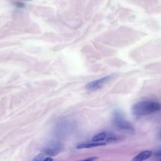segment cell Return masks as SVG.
<instances>
[{
  "label": "cell",
  "mask_w": 161,
  "mask_h": 161,
  "mask_svg": "<svg viewBox=\"0 0 161 161\" xmlns=\"http://www.w3.org/2000/svg\"><path fill=\"white\" fill-rule=\"evenodd\" d=\"M161 110V103L154 101H141L132 106V113L136 116L147 115Z\"/></svg>",
  "instance_id": "6da1fadb"
},
{
  "label": "cell",
  "mask_w": 161,
  "mask_h": 161,
  "mask_svg": "<svg viewBox=\"0 0 161 161\" xmlns=\"http://www.w3.org/2000/svg\"><path fill=\"white\" fill-rule=\"evenodd\" d=\"M113 122L115 126L119 129L132 133L135 131L133 125L129 121L125 120L119 112H115L113 115Z\"/></svg>",
  "instance_id": "7a4b0ae2"
},
{
  "label": "cell",
  "mask_w": 161,
  "mask_h": 161,
  "mask_svg": "<svg viewBox=\"0 0 161 161\" xmlns=\"http://www.w3.org/2000/svg\"><path fill=\"white\" fill-rule=\"evenodd\" d=\"M115 76V74H110L99 79L93 81L86 84V89L89 91H96L97 89H100L104 84L113 79Z\"/></svg>",
  "instance_id": "3957f363"
},
{
  "label": "cell",
  "mask_w": 161,
  "mask_h": 161,
  "mask_svg": "<svg viewBox=\"0 0 161 161\" xmlns=\"http://www.w3.org/2000/svg\"><path fill=\"white\" fill-rule=\"evenodd\" d=\"M62 146L59 142L53 141L43 149V152L46 155L56 156L59 154L62 150Z\"/></svg>",
  "instance_id": "277c9868"
},
{
  "label": "cell",
  "mask_w": 161,
  "mask_h": 161,
  "mask_svg": "<svg viewBox=\"0 0 161 161\" xmlns=\"http://www.w3.org/2000/svg\"><path fill=\"white\" fill-rule=\"evenodd\" d=\"M152 152L150 150H145L140 152L138 155H137L133 159L132 161H144L151 157Z\"/></svg>",
  "instance_id": "5b68a950"
},
{
  "label": "cell",
  "mask_w": 161,
  "mask_h": 161,
  "mask_svg": "<svg viewBox=\"0 0 161 161\" xmlns=\"http://www.w3.org/2000/svg\"><path fill=\"white\" fill-rule=\"evenodd\" d=\"M106 145V143L104 142H98V143H93V144H83L78 145L77 146V149H89V148H93V147H97L100 146H104Z\"/></svg>",
  "instance_id": "8992f818"
},
{
  "label": "cell",
  "mask_w": 161,
  "mask_h": 161,
  "mask_svg": "<svg viewBox=\"0 0 161 161\" xmlns=\"http://www.w3.org/2000/svg\"><path fill=\"white\" fill-rule=\"evenodd\" d=\"M106 135V133H98L96 135H95L93 138H92V141H94V142H98V141H101V140H103L105 139Z\"/></svg>",
  "instance_id": "52a82bcc"
},
{
  "label": "cell",
  "mask_w": 161,
  "mask_h": 161,
  "mask_svg": "<svg viewBox=\"0 0 161 161\" xmlns=\"http://www.w3.org/2000/svg\"><path fill=\"white\" fill-rule=\"evenodd\" d=\"M46 155L44 154H39L33 159V161H44L46 158Z\"/></svg>",
  "instance_id": "ba28073f"
},
{
  "label": "cell",
  "mask_w": 161,
  "mask_h": 161,
  "mask_svg": "<svg viewBox=\"0 0 161 161\" xmlns=\"http://www.w3.org/2000/svg\"><path fill=\"white\" fill-rule=\"evenodd\" d=\"M118 138L117 137H116L115 136H111L110 137L106 139V142H115L118 140Z\"/></svg>",
  "instance_id": "9c48e42d"
},
{
  "label": "cell",
  "mask_w": 161,
  "mask_h": 161,
  "mask_svg": "<svg viewBox=\"0 0 161 161\" xmlns=\"http://www.w3.org/2000/svg\"><path fill=\"white\" fill-rule=\"evenodd\" d=\"M96 159H98L97 157H89V158L84 159V160H78V161H95Z\"/></svg>",
  "instance_id": "30bf717a"
},
{
  "label": "cell",
  "mask_w": 161,
  "mask_h": 161,
  "mask_svg": "<svg viewBox=\"0 0 161 161\" xmlns=\"http://www.w3.org/2000/svg\"><path fill=\"white\" fill-rule=\"evenodd\" d=\"M155 155L156 157H159V158H161V149L157 152H155Z\"/></svg>",
  "instance_id": "8fae6325"
},
{
  "label": "cell",
  "mask_w": 161,
  "mask_h": 161,
  "mask_svg": "<svg viewBox=\"0 0 161 161\" xmlns=\"http://www.w3.org/2000/svg\"><path fill=\"white\" fill-rule=\"evenodd\" d=\"M44 161H53V159L50 157H47Z\"/></svg>",
  "instance_id": "7c38bea8"
},
{
  "label": "cell",
  "mask_w": 161,
  "mask_h": 161,
  "mask_svg": "<svg viewBox=\"0 0 161 161\" xmlns=\"http://www.w3.org/2000/svg\"><path fill=\"white\" fill-rule=\"evenodd\" d=\"M160 139H161V131H160Z\"/></svg>",
  "instance_id": "4fadbf2b"
},
{
  "label": "cell",
  "mask_w": 161,
  "mask_h": 161,
  "mask_svg": "<svg viewBox=\"0 0 161 161\" xmlns=\"http://www.w3.org/2000/svg\"><path fill=\"white\" fill-rule=\"evenodd\" d=\"M160 161H161V160H160Z\"/></svg>",
  "instance_id": "5bb4252c"
}]
</instances>
